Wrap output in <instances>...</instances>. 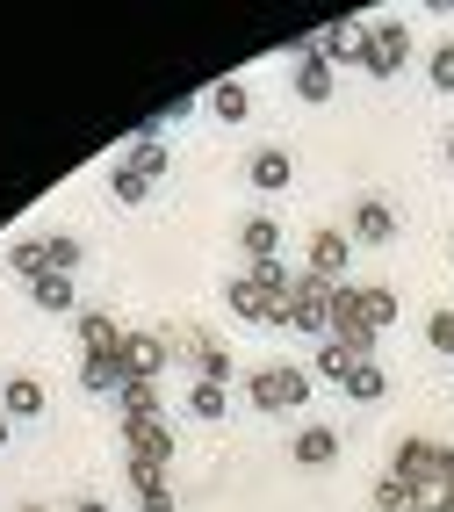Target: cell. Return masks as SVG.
I'll list each match as a JSON object with an SVG mask.
<instances>
[{"label": "cell", "mask_w": 454, "mask_h": 512, "mask_svg": "<svg viewBox=\"0 0 454 512\" xmlns=\"http://www.w3.org/2000/svg\"><path fill=\"white\" fill-rule=\"evenodd\" d=\"M390 476H404V484L418 491V512L454 498V448L447 440H426V433H411L397 440V455H390Z\"/></svg>", "instance_id": "1"}, {"label": "cell", "mask_w": 454, "mask_h": 512, "mask_svg": "<svg viewBox=\"0 0 454 512\" xmlns=\"http://www.w3.org/2000/svg\"><path fill=\"white\" fill-rule=\"evenodd\" d=\"M246 397H253V412H303L310 404V375L296 361H260L246 375Z\"/></svg>", "instance_id": "2"}, {"label": "cell", "mask_w": 454, "mask_h": 512, "mask_svg": "<svg viewBox=\"0 0 454 512\" xmlns=\"http://www.w3.org/2000/svg\"><path fill=\"white\" fill-rule=\"evenodd\" d=\"M404 58H411V29L404 22H368V51H361V73L368 80H397L404 73Z\"/></svg>", "instance_id": "3"}, {"label": "cell", "mask_w": 454, "mask_h": 512, "mask_svg": "<svg viewBox=\"0 0 454 512\" xmlns=\"http://www.w3.org/2000/svg\"><path fill=\"white\" fill-rule=\"evenodd\" d=\"M224 311L238 325H289V296H274L253 275H238V282H224Z\"/></svg>", "instance_id": "4"}, {"label": "cell", "mask_w": 454, "mask_h": 512, "mask_svg": "<svg viewBox=\"0 0 454 512\" xmlns=\"http://www.w3.org/2000/svg\"><path fill=\"white\" fill-rule=\"evenodd\" d=\"M289 325H296L303 339H332V282H318V275H296Z\"/></svg>", "instance_id": "5"}, {"label": "cell", "mask_w": 454, "mask_h": 512, "mask_svg": "<svg viewBox=\"0 0 454 512\" xmlns=\"http://www.w3.org/2000/svg\"><path fill=\"white\" fill-rule=\"evenodd\" d=\"M346 260H354V231H310V260H303V275H318L332 289H346Z\"/></svg>", "instance_id": "6"}, {"label": "cell", "mask_w": 454, "mask_h": 512, "mask_svg": "<svg viewBox=\"0 0 454 512\" xmlns=\"http://www.w3.org/2000/svg\"><path fill=\"white\" fill-rule=\"evenodd\" d=\"M123 448H130V462L166 469L173 462V426L166 419H123Z\"/></svg>", "instance_id": "7"}, {"label": "cell", "mask_w": 454, "mask_h": 512, "mask_svg": "<svg viewBox=\"0 0 454 512\" xmlns=\"http://www.w3.org/2000/svg\"><path fill=\"white\" fill-rule=\"evenodd\" d=\"M318 37V51L332 58V65H361V51H368V22L361 15H332L325 29H310Z\"/></svg>", "instance_id": "8"}, {"label": "cell", "mask_w": 454, "mask_h": 512, "mask_svg": "<svg viewBox=\"0 0 454 512\" xmlns=\"http://www.w3.org/2000/svg\"><path fill=\"white\" fill-rule=\"evenodd\" d=\"M296 101H332V58L318 51V37H296Z\"/></svg>", "instance_id": "9"}, {"label": "cell", "mask_w": 454, "mask_h": 512, "mask_svg": "<svg viewBox=\"0 0 454 512\" xmlns=\"http://www.w3.org/2000/svg\"><path fill=\"white\" fill-rule=\"evenodd\" d=\"M354 246H375V253L397 246V210H390L382 195H361V202H354Z\"/></svg>", "instance_id": "10"}, {"label": "cell", "mask_w": 454, "mask_h": 512, "mask_svg": "<svg viewBox=\"0 0 454 512\" xmlns=\"http://www.w3.org/2000/svg\"><path fill=\"white\" fill-rule=\"evenodd\" d=\"M0 412H8V419H44V412H51V390H44V375L15 368L8 383H0Z\"/></svg>", "instance_id": "11"}, {"label": "cell", "mask_w": 454, "mask_h": 512, "mask_svg": "<svg viewBox=\"0 0 454 512\" xmlns=\"http://www.w3.org/2000/svg\"><path fill=\"white\" fill-rule=\"evenodd\" d=\"M166 361H173V339H159V332H123V368H130V375L159 383Z\"/></svg>", "instance_id": "12"}, {"label": "cell", "mask_w": 454, "mask_h": 512, "mask_svg": "<svg viewBox=\"0 0 454 512\" xmlns=\"http://www.w3.org/2000/svg\"><path fill=\"white\" fill-rule=\"evenodd\" d=\"M289 181H296V159H289L282 145H260V152L246 159V188H253V195H282Z\"/></svg>", "instance_id": "13"}, {"label": "cell", "mask_w": 454, "mask_h": 512, "mask_svg": "<svg viewBox=\"0 0 454 512\" xmlns=\"http://www.w3.org/2000/svg\"><path fill=\"white\" fill-rule=\"evenodd\" d=\"M289 462H296V469H332V462H339V433H332L325 419L296 426V440H289Z\"/></svg>", "instance_id": "14"}, {"label": "cell", "mask_w": 454, "mask_h": 512, "mask_svg": "<svg viewBox=\"0 0 454 512\" xmlns=\"http://www.w3.org/2000/svg\"><path fill=\"white\" fill-rule=\"evenodd\" d=\"M238 253H246V267H260V260H282V217L253 210L246 224H238Z\"/></svg>", "instance_id": "15"}, {"label": "cell", "mask_w": 454, "mask_h": 512, "mask_svg": "<svg viewBox=\"0 0 454 512\" xmlns=\"http://www.w3.org/2000/svg\"><path fill=\"white\" fill-rule=\"evenodd\" d=\"M123 166H137L145 181H166V166H173V152H166V138H159V116L137 130V138L123 145Z\"/></svg>", "instance_id": "16"}, {"label": "cell", "mask_w": 454, "mask_h": 512, "mask_svg": "<svg viewBox=\"0 0 454 512\" xmlns=\"http://www.w3.org/2000/svg\"><path fill=\"white\" fill-rule=\"evenodd\" d=\"M188 361H195V383H231V375H238V361L217 347V339H209V332H188Z\"/></svg>", "instance_id": "17"}, {"label": "cell", "mask_w": 454, "mask_h": 512, "mask_svg": "<svg viewBox=\"0 0 454 512\" xmlns=\"http://www.w3.org/2000/svg\"><path fill=\"white\" fill-rule=\"evenodd\" d=\"M123 383H130L123 354H87V361H80V390H87V397H116Z\"/></svg>", "instance_id": "18"}, {"label": "cell", "mask_w": 454, "mask_h": 512, "mask_svg": "<svg viewBox=\"0 0 454 512\" xmlns=\"http://www.w3.org/2000/svg\"><path fill=\"white\" fill-rule=\"evenodd\" d=\"M8 267L22 282H37V275H51V231H22L15 246H8Z\"/></svg>", "instance_id": "19"}, {"label": "cell", "mask_w": 454, "mask_h": 512, "mask_svg": "<svg viewBox=\"0 0 454 512\" xmlns=\"http://www.w3.org/2000/svg\"><path fill=\"white\" fill-rule=\"evenodd\" d=\"M73 325H80V347H87V354H123V325H116L109 311H94V303H87Z\"/></svg>", "instance_id": "20"}, {"label": "cell", "mask_w": 454, "mask_h": 512, "mask_svg": "<svg viewBox=\"0 0 454 512\" xmlns=\"http://www.w3.org/2000/svg\"><path fill=\"white\" fill-rule=\"evenodd\" d=\"M130 498H137V512H173V484H166V469L130 462Z\"/></svg>", "instance_id": "21"}, {"label": "cell", "mask_w": 454, "mask_h": 512, "mask_svg": "<svg viewBox=\"0 0 454 512\" xmlns=\"http://www.w3.org/2000/svg\"><path fill=\"white\" fill-rule=\"evenodd\" d=\"M209 116H217V123H246L253 116V87L246 80H217V87H209Z\"/></svg>", "instance_id": "22"}, {"label": "cell", "mask_w": 454, "mask_h": 512, "mask_svg": "<svg viewBox=\"0 0 454 512\" xmlns=\"http://www.w3.org/2000/svg\"><path fill=\"white\" fill-rule=\"evenodd\" d=\"M346 397H354V404H382V397H390V368H382V361H361L354 375H346V383H339Z\"/></svg>", "instance_id": "23"}, {"label": "cell", "mask_w": 454, "mask_h": 512, "mask_svg": "<svg viewBox=\"0 0 454 512\" xmlns=\"http://www.w3.org/2000/svg\"><path fill=\"white\" fill-rule=\"evenodd\" d=\"M29 303H37V311H80L73 275H37V282H29Z\"/></svg>", "instance_id": "24"}, {"label": "cell", "mask_w": 454, "mask_h": 512, "mask_svg": "<svg viewBox=\"0 0 454 512\" xmlns=\"http://www.w3.org/2000/svg\"><path fill=\"white\" fill-rule=\"evenodd\" d=\"M152 188H159V181H145L137 166H123V159L109 166V195L123 202V210H137V202H152Z\"/></svg>", "instance_id": "25"}, {"label": "cell", "mask_w": 454, "mask_h": 512, "mask_svg": "<svg viewBox=\"0 0 454 512\" xmlns=\"http://www.w3.org/2000/svg\"><path fill=\"white\" fill-rule=\"evenodd\" d=\"M123 419H159V383H145V375H130V383L116 390Z\"/></svg>", "instance_id": "26"}, {"label": "cell", "mask_w": 454, "mask_h": 512, "mask_svg": "<svg viewBox=\"0 0 454 512\" xmlns=\"http://www.w3.org/2000/svg\"><path fill=\"white\" fill-rule=\"evenodd\" d=\"M310 368H318V375H325V383H346V375H354L361 361H354V354H346V347H339V339H318V354H310Z\"/></svg>", "instance_id": "27"}, {"label": "cell", "mask_w": 454, "mask_h": 512, "mask_svg": "<svg viewBox=\"0 0 454 512\" xmlns=\"http://www.w3.org/2000/svg\"><path fill=\"white\" fill-rule=\"evenodd\" d=\"M375 512H418V491L404 484V476L382 469V476H375Z\"/></svg>", "instance_id": "28"}, {"label": "cell", "mask_w": 454, "mask_h": 512, "mask_svg": "<svg viewBox=\"0 0 454 512\" xmlns=\"http://www.w3.org/2000/svg\"><path fill=\"white\" fill-rule=\"evenodd\" d=\"M224 412H231V397H224L217 383H195V390H188V419H202V426H217Z\"/></svg>", "instance_id": "29"}, {"label": "cell", "mask_w": 454, "mask_h": 512, "mask_svg": "<svg viewBox=\"0 0 454 512\" xmlns=\"http://www.w3.org/2000/svg\"><path fill=\"white\" fill-rule=\"evenodd\" d=\"M80 260H87V246H80V238L51 231V275H80Z\"/></svg>", "instance_id": "30"}, {"label": "cell", "mask_w": 454, "mask_h": 512, "mask_svg": "<svg viewBox=\"0 0 454 512\" xmlns=\"http://www.w3.org/2000/svg\"><path fill=\"white\" fill-rule=\"evenodd\" d=\"M246 275H253L260 289H274V296H296V275H289L282 260H260V267H246Z\"/></svg>", "instance_id": "31"}, {"label": "cell", "mask_w": 454, "mask_h": 512, "mask_svg": "<svg viewBox=\"0 0 454 512\" xmlns=\"http://www.w3.org/2000/svg\"><path fill=\"white\" fill-rule=\"evenodd\" d=\"M426 339H433V354H447V361H454V311H447V303L426 318Z\"/></svg>", "instance_id": "32"}, {"label": "cell", "mask_w": 454, "mask_h": 512, "mask_svg": "<svg viewBox=\"0 0 454 512\" xmlns=\"http://www.w3.org/2000/svg\"><path fill=\"white\" fill-rule=\"evenodd\" d=\"M426 80H433L440 94H454V44H440V51H433V65H426Z\"/></svg>", "instance_id": "33"}, {"label": "cell", "mask_w": 454, "mask_h": 512, "mask_svg": "<svg viewBox=\"0 0 454 512\" xmlns=\"http://www.w3.org/2000/svg\"><path fill=\"white\" fill-rule=\"evenodd\" d=\"M188 116H195V94H173V101H166V116H159V123H188Z\"/></svg>", "instance_id": "34"}, {"label": "cell", "mask_w": 454, "mask_h": 512, "mask_svg": "<svg viewBox=\"0 0 454 512\" xmlns=\"http://www.w3.org/2000/svg\"><path fill=\"white\" fill-rule=\"evenodd\" d=\"M73 512H116V505H109V498H94V491H87V498H73Z\"/></svg>", "instance_id": "35"}, {"label": "cell", "mask_w": 454, "mask_h": 512, "mask_svg": "<svg viewBox=\"0 0 454 512\" xmlns=\"http://www.w3.org/2000/svg\"><path fill=\"white\" fill-rule=\"evenodd\" d=\"M8 433H15V419H8V412H0V448H8Z\"/></svg>", "instance_id": "36"}, {"label": "cell", "mask_w": 454, "mask_h": 512, "mask_svg": "<svg viewBox=\"0 0 454 512\" xmlns=\"http://www.w3.org/2000/svg\"><path fill=\"white\" fill-rule=\"evenodd\" d=\"M426 512H454V498H440V505H426Z\"/></svg>", "instance_id": "37"}, {"label": "cell", "mask_w": 454, "mask_h": 512, "mask_svg": "<svg viewBox=\"0 0 454 512\" xmlns=\"http://www.w3.org/2000/svg\"><path fill=\"white\" fill-rule=\"evenodd\" d=\"M447 166H454V130H447Z\"/></svg>", "instance_id": "38"}, {"label": "cell", "mask_w": 454, "mask_h": 512, "mask_svg": "<svg viewBox=\"0 0 454 512\" xmlns=\"http://www.w3.org/2000/svg\"><path fill=\"white\" fill-rule=\"evenodd\" d=\"M22 512H51V505H22Z\"/></svg>", "instance_id": "39"}]
</instances>
